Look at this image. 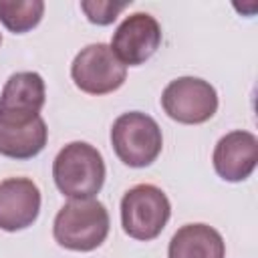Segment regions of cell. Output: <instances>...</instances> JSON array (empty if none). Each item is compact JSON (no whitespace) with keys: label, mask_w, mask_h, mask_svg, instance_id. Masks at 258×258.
Here are the masks:
<instances>
[{"label":"cell","mask_w":258,"mask_h":258,"mask_svg":"<svg viewBox=\"0 0 258 258\" xmlns=\"http://www.w3.org/2000/svg\"><path fill=\"white\" fill-rule=\"evenodd\" d=\"M52 177L58 191L71 200L95 198L105 183L103 155L91 143L73 141L56 153Z\"/></svg>","instance_id":"6da1fadb"},{"label":"cell","mask_w":258,"mask_h":258,"mask_svg":"<svg viewBox=\"0 0 258 258\" xmlns=\"http://www.w3.org/2000/svg\"><path fill=\"white\" fill-rule=\"evenodd\" d=\"M109 234V212L95 200H71L67 202L52 224L54 240L75 252H91L99 248Z\"/></svg>","instance_id":"7a4b0ae2"},{"label":"cell","mask_w":258,"mask_h":258,"mask_svg":"<svg viewBox=\"0 0 258 258\" xmlns=\"http://www.w3.org/2000/svg\"><path fill=\"white\" fill-rule=\"evenodd\" d=\"M111 145L115 155L129 167L151 165L163 147L157 121L141 111L119 115L111 127Z\"/></svg>","instance_id":"3957f363"},{"label":"cell","mask_w":258,"mask_h":258,"mask_svg":"<svg viewBox=\"0 0 258 258\" xmlns=\"http://www.w3.org/2000/svg\"><path fill=\"white\" fill-rule=\"evenodd\" d=\"M171 216V204L161 187L137 183L121 200V226L127 236L149 242L157 238Z\"/></svg>","instance_id":"277c9868"},{"label":"cell","mask_w":258,"mask_h":258,"mask_svg":"<svg viewBox=\"0 0 258 258\" xmlns=\"http://www.w3.org/2000/svg\"><path fill=\"white\" fill-rule=\"evenodd\" d=\"M75 85L87 95H107L117 91L127 79V67L115 56L109 44L93 42L75 56L71 64Z\"/></svg>","instance_id":"5b68a950"},{"label":"cell","mask_w":258,"mask_h":258,"mask_svg":"<svg viewBox=\"0 0 258 258\" xmlns=\"http://www.w3.org/2000/svg\"><path fill=\"white\" fill-rule=\"evenodd\" d=\"M161 107L177 123L200 125L210 121L218 111L216 89L198 77H179L161 93Z\"/></svg>","instance_id":"8992f818"},{"label":"cell","mask_w":258,"mask_h":258,"mask_svg":"<svg viewBox=\"0 0 258 258\" xmlns=\"http://www.w3.org/2000/svg\"><path fill=\"white\" fill-rule=\"evenodd\" d=\"M161 44V26L147 12L127 16L115 30L111 50L127 67H137L149 60Z\"/></svg>","instance_id":"52a82bcc"},{"label":"cell","mask_w":258,"mask_h":258,"mask_svg":"<svg viewBox=\"0 0 258 258\" xmlns=\"http://www.w3.org/2000/svg\"><path fill=\"white\" fill-rule=\"evenodd\" d=\"M48 129L40 115L0 113V155L30 159L44 149Z\"/></svg>","instance_id":"ba28073f"},{"label":"cell","mask_w":258,"mask_h":258,"mask_svg":"<svg viewBox=\"0 0 258 258\" xmlns=\"http://www.w3.org/2000/svg\"><path fill=\"white\" fill-rule=\"evenodd\" d=\"M40 212V189L28 177L0 181V230L16 232L32 226Z\"/></svg>","instance_id":"9c48e42d"},{"label":"cell","mask_w":258,"mask_h":258,"mask_svg":"<svg viewBox=\"0 0 258 258\" xmlns=\"http://www.w3.org/2000/svg\"><path fill=\"white\" fill-rule=\"evenodd\" d=\"M214 169L226 181H244L258 163V139L250 131H230L214 147Z\"/></svg>","instance_id":"30bf717a"},{"label":"cell","mask_w":258,"mask_h":258,"mask_svg":"<svg viewBox=\"0 0 258 258\" xmlns=\"http://www.w3.org/2000/svg\"><path fill=\"white\" fill-rule=\"evenodd\" d=\"M167 258H226V242L208 224H185L171 236Z\"/></svg>","instance_id":"8fae6325"},{"label":"cell","mask_w":258,"mask_h":258,"mask_svg":"<svg viewBox=\"0 0 258 258\" xmlns=\"http://www.w3.org/2000/svg\"><path fill=\"white\" fill-rule=\"evenodd\" d=\"M44 81L38 73L22 71L10 75L0 95V113L40 115L44 105Z\"/></svg>","instance_id":"7c38bea8"},{"label":"cell","mask_w":258,"mask_h":258,"mask_svg":"<svg viewBox=\"0 0 258 258\" xmlns=\"http://www.w3.org/2000/svg\"><path fill=\"white\" fill-rule=\"evenodd\" d=\"M42 14V0H0V22L14 34H22L38 26Z\"/></svg>","instance_id":"4fadbf2b"},{"label":"cell","mask_w":258,"mask_h":258,"mask_svg":"<svg viewBox=\"0 0 258 258\" xmlns=\"http://www.w3.org/2000/svg\"><path fill=\"white\" fill-rule=\"evenodd\" d=\"M131 4L129 2H111V0H83L81 2V10L85 12V16L89 18V22L97 24V26H107L111 22H115V18Z\"/></svg>","instance_id":"5bb4252c"},{"label":"cell","mask_w":258,"mask_h":258,"mask_svg":"<svg viewBox=\"0 0 258 258\" xmlns=\"http://www.w3.org/2000/svg\"><path fill=\"white\" fill-rule=\"evenodd\" d=\"M0 42H2V36H0Z\"/></svg>","instance_id":"9a60e30c"}]
</instances>
